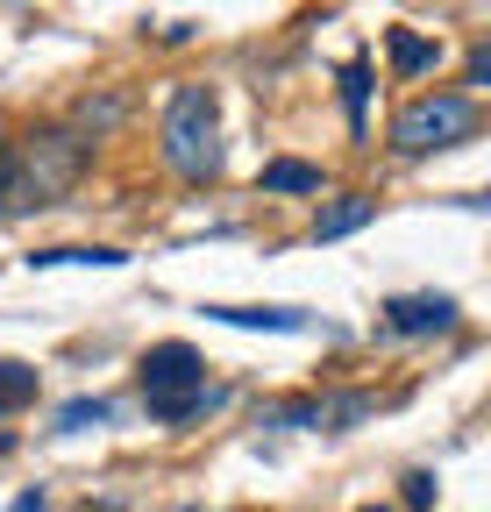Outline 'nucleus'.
Instances as JSON below:
<instances>
[{
    "mask_svg": "<svg viewBox=\"0 0 491 512\" xmlns=\"http://www.w3.org/2000/svg\"><path fill=\"white\" fill-rule=\"evenodd\" d=\"M86 171V136L72 128H36L22 143H0V214L65 200Z\"/></svg>",
    "mask_w": 491,
    "mask_h": 512,
    "instance_id": "f257e3e1",
    "label": "nucleus"
},
{
    "mask_svg": "<svg viewBox=\"0 0 491 512\" xmlns=\"http://www.w3.org/2000/svg\"><path fill=\"white\" fill-rule=\"evenodd\" d=\"M157 143H164V164L186 185H214V171H221V107H214V86H200V79L171 86V100L157 114Z\"/></svg>",
    "mask_w": 491,
    "mask_h": 512,
    "instance_id": "f03ea898",
    "label": "nucleus"
},
{
    "mask_svg": "<svg viewBox=\"0 0 491 512\" xmlns=\"http://www.w3.org/2000/svg\"><path fill=\"white\" fill-rule=\"evenodd\" d=\"M136 384H143L150 420H164V427H178V420H193V413L214 406V392H207V356H200L193 342H150L143 363H136Z\"/></svg>",
    "mask_w": 491,
    "mask_h": 512,
    "instance_id": "7ed1b4c3",
    "label": "nucleus"
},
{
    "mask_svg": "<svg viewBox=\"0 0 491 512\" xmlns=\"http://www.w3.org/2000/svg\"><path fill=\"white\" fill-rule=\"evenodd\" d=\"M477 136V100L470 93H420L392 114V150L427 157V150H456Z\"/></svg>",
    "mask_w": 491,
    "mask_h": 512,
    "instance_id": "20e7f679",
    "label": "nucleus"
},
{
    "mask_svg": "<svg viewBox=\"0 0 491 512\" xmlns=\"http://www.w3.org/2000/svg\"><path fill=\"white\" fill-rule=\"evenodd\" d=\"M378 313H385V335H449L456 328V299L449 292H399Z\"/></svg>",
    "mask_w": 491,
    "mask_h": 512,
    "instance_id": "39448f33",
    "label": "nucleus"
},
{
    "mask_svg": "<svg viewBox=\"0 0 491 512\" xmlns=\"http://www.w3.org/2000/svg\"><path fill=\"white\" fill-rule=\"evenodd\" d=\"M371 221H378V200H371V192H342L335 207H321V214H314V242H342V235L371 228Z\"/></svg>",
    "mask_w": 491,
    "mask_h": 512,
    "instance_id": "423d86ee",
    "label": "nucleus"
},
{
    "mask_svg": "<svg viewBox=\"0 0 491 512\" xmlns=\"http://www.w3.org/2000/svg\"><path fill=\"white\" fill-rule=\"evenodd\" d=\"M207 320H221V328H271V335H299L306 328L299 306H207Z\"/></svg>",
    "mask_w": 491,
    "mask_h": 512,
    "instance_id": "0eeeda50",
    "label": "nucleus"
},
{
    "mask_svg": "<svg viewBox=\"0 0 491 512\" xmlns=\"http://www.w3.org/2000/svg\"><path fill=\"white\" fill-rule=\"evenodd\" d=\"M435 64H442V43H427L413 29H392V72L399 79H420V72H435Z\"/></svg>",
    "mask_w": 491,
    "mask_h": 512,
    "instance_id": "6e6552de",
    "label": "nucleus"
},
{
    "mask_svg": "<svg viewBox=\"0 0 491 512\" xmlns=\"http://www.w3.org/2000/svg\"><path fill=\"white\" fill-rule=\"evenodd\" d=\"M22 406H36V370L15 363V356H0V420L22 413Z\"/></svg>",
    "mask_w": 491,
    "mask_h": 512,
    "instance_id": "1a4fd4ad",
    "label": "nucleus"
},
{
    "mask_svg": "<svg viewBox=\"0 0 491 512\" xmlns=\"http://www.w3.org/2000/svg\"><path fill=\"white\" fill-rule=\"evenodd\" d=\"M264 192H321V164L278 157V164H264Z\"/></svg>",
    "mask_w": 491,
    "mask_h": 512,
    "instance_id": "9d476101",
    "label": "nucleus"
},
{
    "mask_svg": "<svg viewBox=\"0 0 491 512\" xmlns=\"http://www.w3.org/2000/svg\"><path fill=\"white\" fill-rule=\"evenodd\" d=\"M29 264H36V271H57V264H100V271H121L129 256H121V249H36Z\"/></svg>",
    "mask_w": 491,
    "mask_h": 512,
    "instance_id": "9b49d317",
    "label": "nucleus"
},
{
    "mask_svg": "<svg viewBox=\"0 0 491 512\" xmlns=\"http://www.w3.org/2000/svg\"><path fill=\"white\" fill-rule=\"evenodd\" d=\"M121 114H129V100H121V93H86V100H79V128H93V136H107ZM79 128H72V136H79Z\"/></svg>",
    "mask_w": 491,
    "mask_h": 512,
    "instance_id": "f8f14e48",
    "label": "nucleus"
},
{
    "mask_svg": "<svg viewBox=\"0 0 491 512\" xmlns=\"http://www.w3.org/2000/svg\"><path fill=\"white\" fill-rule=\"evenodd\" d=\"M342 107H349V128L363 136V107H371V64H342Z\"/></svg>",
    "mask_w": 491,
    "mask_h": 512,
    "instance_id": "ddd939ff",
    "label": "nucleus"
},
{
    "mask_svg": "<svg viewBox=\"0 0 491 512\" xmlns=\"http://www.w3.org/2000/svg\"><path fill=\"white\" fill-rule=\"evenodd\" d=\"M86 427H107V399H65L57 406V434H86Z\"/></svg>",
    "mask_w": 491,
    "mask_h": 512,
    "instance_id": "4468645a",
    "label": "nucleus"
},
{
    "mask_svg": "<svg viewBox=\"0 0 491 512\" xmlns=\"http://www.w3.org/2000/svg\"><path fill=\"white\" fill-rule=\"evenodd\" d=\"M257 427H321V399H292V406H264Z\"/></svg>",
    "mask_w": 491,
    "mask_h": 512,
    "instance_id": "2eb2a0df",
    "label": "nucleus"
},
{
    "mask_svg": "<svg viewBox=\"0 0 491 512\" xmlns=\"http://www.w3.org/2000/svg\"><path fill=\"white\" fill-rule=\"evenodd\" d=\"M406 512H435V470H406Z\"/></svg>",
    "mask_w": 491,
    "mask_h": 512,
    "instance_id": "dca6fc26",
    "label": "nucleus"
},
{
    "mask_svg": "<svg viewBox=\"0 0 491 512\" xmlns=\"http://www.w3.org/2000/svg\"><path fill=\"white\" fill-rule=\"evenodd\" d=\"M484 79H491V50L477 43V50H470V86H484Z\"/></svg>",
    "mask_w": 491,
    "mask_h": 512,
    "instance_id": "f3484780",
    "label": "nucleus"
},
{
    "mask_svg": "<svg viewBox=\"0 0 491 512\" xmlns=\"http://www.w3.org/2000/svg\"><path fill=\"white\" fill-rule=\"evenodd\" d=\"M15 512H43V491H22V498H15Z\"/></svg>",
    "mask_w": 491,
    "mask_h": 512,
    "instance_id": "a211bd4d",
    "label": "nucleus"
},
{
    "mask_svg": "<svg viewBox=\"0 0 491 512\" xmlns=\"http://www.w3.org/2000/svg\"><path fill=\"white\" fill-rule=\"evenodd\" d=\"M356 512H392V505H356Z\"/></svg>",
    "mask_w": 491,
    "mask_h": 512,
    "instance_id": "6ab92c4d",
    "label": "nucleus"
},
{
    "mask_svg": "<svg viewBox=\"0 0 491 512\" xmlns=\"http://www.w3.org/2000/svg\"><path fill=\"white\" fill-rule=\"evenodd\" d=\"M186 512H200V505H186Z\"/></svg>",
    "mask_w": 491,
    "mask_h": 512,
    "instance_id": "aec40b11",
    "label": "nucleus"
}]
</instances>
